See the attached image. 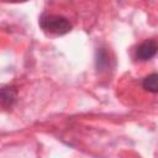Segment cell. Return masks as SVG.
Wrapping results in <instances>:
<instances>
[{"instance_id": "cell-1", "label": "cell", "mask_w": 158, "mask_h": 158, "mask_svg": "<svg viewBox=\"0 0 158 158\" xmlns=\"http://www.w3.org/2000/svg\"><path fill=\"white\" fill-rule=\"evenodd\" d=\"M40 27L49 35L54 36H63L72 31L73 25L72 22L62 15H54V14H43L40 17Z\"/></svg>"}, {"instance_id": "cell-2", "label": "cell", "mask_w": 158, "mask_h": 158, "mask_svg": "<svg viewBox=\"0 0 158 158\" xmlns=\"http://www.w3.org/2000/svg\"><path fill=\"white\" fill-rule=\"evenodd\" d=\"M158 53V42L156 40H146L136 48V58L141 62L152 59Z\"/></svg>"}, {"instance_id": "cell-3", "label": "cell", "mask_w": 158, "mask_h": 158, "mask_svg": "<svg viewBox=\"0 0 158 158\" xmlns=\"http://www.w3.org/2000/svg\"><path fill=\"white\" fill-rule=\"evenodd\" d=\"M1 106L4 110H10L17 99V89L14 85H4L0 91Z\"/></svg>"}, {"instance_id": "cell-4", "label": "cell", "mask_w": 158, "mask_h": 158, "mask_svg": "<svg viewBox=\"0 0 158 158\" xmlns=\"http://www.w3.org/2000/svg\"><path fill=\"white\" fill-rule=\"evenodd\" d=\"M110 63H111V59H110L109 52L105 48H98L96 53H95V65H96V69L99 72L107 70L110 68Z\"/></svg>"}, {"instance_id": "cell-5", "label": "cell", "mask_w": 158, "mask_h": 158, "mask_svg": "<svg viewBox=\"0 0 158 158\" xmlns=\"http://www.w3.org/2000/svg\"><path fill=\"white\" fill-rule=\"evenodd\" d=\"M142 88L152 94H158V73H151L142 80Z\"/></svg>"}]
</instances>
